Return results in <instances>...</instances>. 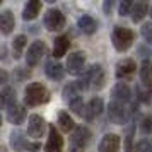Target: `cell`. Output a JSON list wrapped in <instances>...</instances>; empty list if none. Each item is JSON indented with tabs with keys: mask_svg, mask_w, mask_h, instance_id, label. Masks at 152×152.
I'll use <instances>...</instances> for the list:
<instances>
[{
	"mask_svg": "<svg viewBox=\"0 0 152 152\" xmlns=\"http://www.w3.org/2000/svg\"><path fill=\"white\" fill-rule=\"evenodd\" d=\"M50 101V91L41 82H31L24 89V103L28 106H39Z\"/></svg>",
	"mask_w": 152,
	"mask_h": 152,
	"instance_id": "obj_1",
	"label": "cell"
},
{
	"mask_svg": "<svg viewBox=\"0 0 152 152\" xmlns=\"http://www.w3.org/2000/svg\"><path fill=\"white\" fill-rule=\"evenodd\" d=\"M135 39V34L133 31L128 28H121V26H116L113 29V34H111V41H113V46L116 51L123 53L132 46V43Z\"/></svg>",
	"mask_w": 152,
	"mask_h": 152,
	"instance_id": "obj_2",
	"label": "cell"
},
{
	"mask_svg": "<svg viewBox=\"0 0 152 152\" xmlns=\"http://www.w3.org/2000/svg\"><path fill=\"white\" fill-rule=\"evenodd\" d=\"M91 142V130L87 126H77L70 137L69 152H84Z\"/></svg>",
	"mask_w": 152,
	"mask_h": 152,
	"instance_id": "obj_3",
	"label": "cell"
},
{
	"mask_svg": "<svg viewBox=\"0 0 152 152\" xmlns=\"http://www.w3.org/2000/svg\"><path fill=\"white\" fill-rule=\"evenodd\" d=\"M10 144H12V147L17 152H26V151L36 152L41 149V145L38 144V142H29L21 132H12L10 133Z\"/></svg>",
	"mask_w": 152,
	"mask_h": 152,
	"instance_id": "obj_4",
	"label": "cell"
},
{
	"mask_svg": "<svg viewBox=\"0 0 152 152\" xmlns=\"http://www.w3.org/2000/svg\"><path fill=\"white\" fill-rule=\"evenodd\" d=\"M84 79L87 80L89 87L92 89H101L104 86V80H106V75H104V69L97 63V65H92L86 74H84Z\"/></svg>",
	"mask_w": 152,
	"mask_h": 152,
	"instance_id": "obj_5",
	"label": "cell"
},
{
	"mask_svg": "<svg viewBox=\"0 0 152 152\" xmlns=\"http://www.w3.org/2000/svg\"><path fill=\"white\" fill-rule=\"evenodd\" d=\"M65 26V15L58 9H50L45 14V28L48 31H60Z\"/></svg>",
	"mask_w": 152,
	"mask_h": 152,
	"instance_id": "obj_6",
	"label": "cell"
},
{
	"mask_svg": "<svg viewBox=\"0 0 152 152\" xmlns=\"http://www.w3.org/2000/svg\"><path fill=\"white\" fill-rule=\"evenodd\" d=\"M46 53V45L45 41H34L31 46L28 48V53H26V63L29 67H36L38 63L41 62V58Z\"/></svg>",
	"mask_w": 152,
	"mask_h": 152,
	"instance_id": "obj_7",
	"label": "cell"
},
{
	"mask_svg": "<svg viewBox=\"0 0 152 152\" xmlns=\"http://www.w3.org/2000/svg\"><path fill=\"white\" fill-rule=\"evenodd\" d=\"M108 118H110L111 123L115 125H123L128 118V111L123 106V103H118V101H113L108 106Z\"/></svg>",
	"mask_w": 152,
	"mask_h": 152,
	"instance_id": "obj_8",
	"label": "cell"
},
{
	"mask_svg": "<svg viewBox=\"0 0 152 152\" xmlns=\"http://www.w3.org/2000/svg\"><path fill=\"white\" fill-rule=\"evenodd\" d=\"M84 67H86V53L84 51L70 53L69 58H67V70H69V74H74V75L84 74Z\"/></svg>",
	"mask_w": 152,
	"mask_h": 152,
	"instance_id": "obj_9",
	"label": "cell"
},
{
	"mask_svg": "<svg viewBox=\"0 0 152 152\" xmlns=\"http://www.w3.org/2000/svg\"><path fill=\"white\" fill-rule=\"evenodd\" d=\"M63 149V138L60 135L58 128H55V125H50V133L48 140L45 145V152H62Z\"/></svg>",
	"mask_w": 152,
	"mask_h": 152,
	"instance_id": "obj_10",
	"label": "cell"
},
{
	"mask_svg": "<svg viewBox=\"0 0 152 152\" xmlns=\"http://www.w3.org/2000/svg\"><path fill=\"white\" fill-rule=\"evenodd\" d=\"M5 118H7L9 123L12 125H21L26 120V108L19 103L10 104L7 110H5Z\"/></svg>",
	"mask_w": 152,
	"mask_h": 152,
	"instance_id": "obj_11",
	"label": "cell"
},
{
	"mask_svg": "<svg viewBox=\"0 0 152 152\" xmlns=\"http://www.w3.org/2000/svg\"><path fill=\"white\" fill-rule=\"evenodd\" d=\"M45 128H46V121H45V118L39 116V115H31L28 120V133L29 137H43V133H45Z\"/></svg>",
	"mask_w": 152,
	"mask_h": 152,
	"instance_id": "obj_12",
	"label": "cell"
},
{
	"mask_svg": "<svg viewBox=\"0 0 152 152\" xmlns=\"http://www.w3.org/2000/svg\"><path fill=\"white\" fill-rule=\"evenodd\" d=\"M118 149H120V137L116 133H106L97 147L99 152H118Z\"/></svg>",
	"mask_w": 152,
	"mask_h": 152,
	"instance_id": "obj_13",
	"label": "cell"
},
{
	"mask_svg": "<svg viewBox=\"0 0 152 152\" xmlns=\"http://www.w3.org/2000/svg\"><path fill=\"white\" fill-rule=\"evenodd\" d=\"M103 110H104L103 99L101 97H92L89 103H87V106H86V115H84V118L87 121H92L96 116H99L103 113Z\"/></svg>",
	"mask_w": 152,
	"mask_h": 152,
	"instance_id": "obj_14",
	"label": "cell"
},
{
	"mask_svg": "<svg viewBox=\"0 0 152 152\" xmlns=\"http://www.w3.org/2000/svg\"><path fill=\"white\" fill-rule=\"evenodd\" d=\"M15 26V19H14V14H12V10H2L0 12V31H2V34H10L12 33V29Z\"/></svg>",
	"mask_w": 152,
	"mask_h": 152,
	"instance_id": "obj_15",
	"label": "cell"
},
{
	"mask_svg": "<svg viewBox=\"0 0 152 152\" xmlns=\"http://www.w3.org/2000/svg\"><path fill=\"white\" fill-rule=\"evenodd\" d=\"M111 94L115 97V101H118V103H126V101H130V97H132V91H130V87H128V84L118 82L116 86L113 87Z\"/></svg>",
	"mask_w": 152,
	"mask_h": 152,
	"instance_id": "obj_16",
	"label": "cell"
},
{
	"mask_svg": "<svg viewBox=\"0 0 152 152\" xmlns=\"http://www.w3.org/2000/svg\"><path fill=\"white\" fill-rule=\"evenodd\" d=\"M135 70H137V63L133 62L132 58H123V60L118 62V65H116V77L118 79L128 77V75H132Z\"/></svg>",
	"mask_w": 152,
	"mask_h": 152,
	"instance_id": "obj_17",
	"label": "cell"
},
{
	"mask_svg": "<svg viewBox=\"0 0 152 152\" xmlns=\"http://www.w3.org/2000/svg\"><path fill=\"white\" fill-rule=\"evenodd\" d=\"M77 24H79V29H80L82 33H86V34H94L97 31V21L94 17L87 15V14L80 15L79 21H77Z\"/></svg>",
	"mask_w": 152,
	"mask_h": 152,
	"instance_id": "obj_18",
	"label": "cell"
},
{
	"mask_svg": "<svg viewBox=\"0 0 152 152\" xmlns=\"http://www.w3.org/2000/svg\"><path fill=\"white\" fill-rule=\"evenodd\" d=\"M69 46H70L69 36L62 34V36H58V38H55V41H53V56L55 58H62L67 53Z\"/></svg>",
	"mask_w": 152,
	"mask_h": 152,
	"instance_id": "obj_19",
	"label": "cell"
},
{
	"mask_svg": "<svg viewBox=\"0 0 152 152\" xmlns=\"http://www.w3.org/2000/svg\"><path fill=\"white\" fill-rule=\"evenodd\" d=\"M39 10H41V2L39 0H31V2L26 4V7L22 10V19L24 21H33V19L38 17Z\"/></svg>",
	"mask_w": 152,
	"mask_h": 152,
	"instance_id": "obj_20",
	"label": "cell"
},
{
	"mask_svg": "<svg viewBox=\"0 0 152 152\" xmlns=\"http://www.w3.org/2000/svg\"><path fill=\"white\" fill-rule=\"evenodd\" d=\"M62 96H63V101H65V103L72 104L74 101H77V99H80V91L77 89L75 82H70V84H67V86L63 87V91H62Z\"/></svg>",
	"mask_w": 152,
	"mask_h": 152,
	"instance_id": "obj_21",
	"label": "cell"
},
{
	"mask_svg": "<svg viewBox=\"0 0 152 152\" xmlns=\"http://www.w3.org/2000/svg\"><path fill=\"white\" fill-rule=\"evenodd\" d=\"M147 14H149V5H147L145 2H135V4H133L132 12H130L132 21L133 22H140Z\"/></svg>",
	"mask_w": 152,
	"mask_h": 152,
	"instance_id": "obj_22",
	"label": "cell"
},
{
	"mask_svg": "<svg viewBox=\"0 0 152 152\" xmlns=\"http://www.w3.org/2000/svg\"><path fill=\"white\" fill-rule=\"evenodd\" d=\"M45 72H46V75H48L51 80H62V79H63V74H65V69H63L60 63L50 62L48 65H46Z\"/></svg>",
	"mask_w": 152,
	"mask_h": 152,
	"instance_id": "obj_23",
	"label": "cell"
},
{
	"mask_svg": "<svg viewBox=\"0 0 152 152\" xmlns=\"http://www.w3.org/2000/svg\"><path fill=\"white\" fill-rule=\"evenodd\" d=\"M26 45H28V38L24 34L15 36L14 41H12V55H14V58H21L22 51L26 48Z\"/></svg>",
	"mask_w": 152,
	"mask_h": 152,
	"instance_id": "obj_24",
	"label": "cell"
},
{
	"mask_svg": "<svg viewBox=\"0 0 152 152\" xmlns=\"http://www.w3.org/2000/svg\"><path fill=\"white\" fill-rule=\"evenodd\" d=\"M58 128L62 132H70V130H75L77 126H75V123H74V120H72V116H70L69 113L62 111L58 115Z\"/></svg>",
	"mask_w": 152,
	"mask_h": 152,
	"instance_id": "obj_25",
	"label": "cell"
},
{
	"mask_svg": "<svg viewBox=\"0 0 152 152\" xmlns=\"http://www.w3.org/2000/svg\"><path fill=\"white\" fill-rule=\"evenodd\" d=\"M17 103L15 101V91L14 87H9V86H5L4 89H2V104H4V108L7 110L10 104Z\"/></svg>",
	"mask_w": 152,
	"mask_h": 152,
	"instance_id": "obj_26",
	"label": "cell"
},
{
	"mask_svg": "<svg viewBox=\"0 0 152 152\" xmlns=\"http://www.w3.org/2000/svg\"><path fill=\"white\" fill-rule=\"evenodd\" d=\"M140 80L147 86H152V65L149 60H144L140 67Z\"/></svg>",
	"mask_w": 152,
	"mask_h": 152,
	"instance_id": "obj_27",
	"label": "cell"
},
{
	"mask_svg": "<svg viewBox=\"0 0 152 152\" xmlns=\"http://www.w3.org/2000/svg\"><path fill=\"white\" fill-rule=\"evenodd\" d=\"M135 151L137 152H152V138H142L138 140L135 145Z\"/></svg>",
	"mask_w": 152,
	"mask_h": 152,
	"instance_id": "obj_28",
	"label": "cell"
},
{
	"mask_svg": "<svg viewBox=\"0 0 152 152\" xmlns=\"http://www.w3.org/2000/svg\"><path fill=\"white\" fill-rule=\"evenodd\" d=\"M140 33H142V38L145 41L152 45V22H145L144 26L140 28Z\"/></svg>",
	"mask_w": 152,
	"mask_h": 152,
	"instance_id": "obj_29",
	"label": "cell"
},
{
	"mask_svg": "<svg viewBox=\"0 0 152 152\" xmlns=\"http://www.w3.org/2000/svg\"><path fill=\"white\" fill-rule=\"evenodd\" d=\"M137 94H138V99H142L145 103H152V86H147V89L145 91H140L137 89Z\"/></svg>",
	"mask_w": 152,
	"mask_h": 152,
	"instance_id": "obj_30",
	"label": "cell"
},
{
	"mask_svg": "<svg viewBox=\"0 0 152 152\" xmlns=\"http://www.w3.org/2000/svg\"><path fill=\"white\" fill-rule=\"evenodd\" d=\"M132 142H133V128H130L128 133L125 135V152H133L135 151L133 145H132Z\"/></svg>",
	"mask_w": 152,
	"mask_h": 152,
	"instance_id": "obj_31",
	"label": "cell"
},
{
	"mask_svg": "<svg viewBox=\"0 0 152 152\" xmlns=\"http://www.w3.org/2000/svg\"><path fill=\"white\" fill-rule=\"evenodd\" d=\"M132 7H133V4L130 0H123L120 4V15H128L132 12Z\"/></svg>",
	"mask_w": 152,
	"mask_h": 152,
	"instance_id": "obj_32",
	"label": "cell"
},
{
	"mask_svg": "<svg viewBox=\"0 0 152 152\" xmlns=\"http://www.w3.org/2000/svg\"><path fill=\"white\" fill-rule=\"evenodd\" d=\"M140 128H142L144 133H149V132L152 130V118L151 116L144 118V120H142V125H140Z\"/></svg>",
	"mask_w": 152,
	"mask_h": 152,
	"instance_id": "obj_33",
	"label": "cell"
},
{
	"mask_svg": "<svg viewBox=\"0 0 152 152\" xmlns=\"http://www.w3.org/2000/svg\"><path fill=\"white\" fill-rule=\"evenodd\" d=\"M111 9H113V2H111V0H106V2L103 4V10H104V14L110 15V14H111Z\"/></svg>",
	"mask_w": 152,
	"mask_h": 152,
	"instance_id": "obj_34",
	"label": "cell"
},
{
	"mask_svg": "<svg viewBox=\"0 0 152 152\" xmlns=\"http://www.w3.org/2000/svg\"><path fill=\"white\" fill-rule=\"evenodd\" d=\"M151 15H152V7H151Z\"/></svg>",
	"mask_w": 152,
	"mask_h": 152,
	"instance_id": "obj_35",
	"label": "cell"
}]
</instances>
